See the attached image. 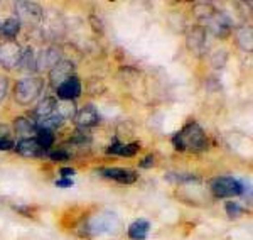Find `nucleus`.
I'll return each instance as SVG.
<instances>
[{"mask_svg":"<svg viewBox=\"0 0 253 240\" xmlns=\"http://www.w3.org/2000/svg\"><path fill=\"white\" fill-rule=\"evenodd\" d=\"M61 61V49L59 48H47V49L41 51V54L36 58V70L44 71V70H52Z\"/></svg>","mask_w":253,"mask_h":240,"instance_id":"obj_9","label":"nucleus"},{"mask_svg":"<svg viewBox=\"0 0 253 240\" xmlns=\"http://www.w3.org/2000/svg\"><path fill=\"white\" fill-rule=\"evenodd\" d=\"M44 90V80L38 76H29V78L19 80L14 87L15 100L20 105H31L39 98V95Z\"/></svg>","mask_w":253,"mask_h":240,"instance_id":"obj_3","label":"nucleus"},{"mask_svg":"<svg viewBox=\"0 0 253 240\" xmlns=\"http://www.w3.org/2000/svg\"><path fill=\"white\" fill-rule=\"evenodd\" d=\"M167 180L174 181V183H187V181H198V178H196L194 174H175V173H170V174H167Z\"/></svg>","mask_w":253,"mask_h":240,"instance_id":"obj_23","label":"nucleus"},{"mask_svg":"<svg viewBox=\"0 0 253 240\" xmlns=\"http://www.w3.org/2000/svg\"><path fill=\"white\" fill-rule=\"evenodd\" d=\"M224 208H226V211H228V215H230V217H238V215L243 213L242 206H240L238 203H235V201H228Z\"/></svg>","mask_w":253,"mask_h":240,"instance_id":"obj_25","label":"nucleus"},{"mask_svg":"<svg viewBox=\"0 0 253 240\" xmlns=\"http://www.w3.org/2000/svg\"><path fill=\"white\" fill-rule=\"evenodd\" d=\"M100 174L112 181H117L120 185H132L137 181V173L126 168H103L100 169Z\"/></svg>","mask_w":253,"mask_h":240,"instance_id":"obj_7","label":"nucleus"},{"mask_svg":"<svg viewBox=\"0 0 253 240\" xmlns=\"http://www.w3.org/2000/svg\"><path fill=\"white\" fill-rule=\"evenodd\" d=\"M34 139L42 149H47V147H51L52 142H54V134H52L51 130H46V129H38L36 130Z\"/></svg>","mask_w":253,"mask_h":240,"instance_id":"obj_22","label":"nucleus"},{"mask_svg":"<svg viewBox=\"0 0 253 240\" xmlns=\"http://www.w3.org/2000/svg\"><path fill=\"white\" fill-rule=\"evenodd\" d=\"M140 149L138 142H128V144H113L110 145L107 149L108 154H117V156H125V157H130V156H135Z\"/></svg>","mask_w":253,"mask_h":240,"instance_id":"obj_18","label":"nucleus"},{"mask_svg":"<svg viewBox=\"0 0 253 240\" xmlns=\"http://www.w3.org/2000/svg\"><path fill=\"white\" fill-rule=\"evenodd\" d=\"M61 174H63V178H69V176H73V174H75V169H73V168H63V169H61Z\"/></svg>","mask_w":253,"mask_h":240,"instance_id":"obj_32","label":"nucleus"},{"mask_svg":"<svg viewBox=\"0 0 253 240\" xmlns=\"http://www.w3.org/2000/svg\"><path fill=\"white\" fill-rule=\"evenodd\" d=\"M14 127H15V132H17L19 136H22V139H31L32 134H36V130H38L36 122L27 119V117H19V119L15 120Z\"/></svg>","mask_w":253,"mask_h":240,"instance_id":"obj_16","label":"nucleus"},{"mask_svg":"<svg viewBox=\"0 0 253 240\" xmlns=\"http://www.w3.org/2000/svg\"><path fill=\"white\" fill-rule=\"evenodd\" d=\"M10 139V129L9 125H0V141Z\"/></svg>","mask_w":253,"mask_h":240,"instance_id":"obj_28","label":"nucleus"},{"mask_svg":"<svg viewBox=\"0 0 253 240\" xmlns=\"http://www.w3.org/2000/svg\"><path fill=\"white\" fill-rule=\"evenodd\" d=\"M211 193L216 198H231L240 196L245 191V186L242 181L235 180L231 176H218L210 183Z\"/></svg>","mask_w":253,"mask_h":240,"instance_id":"obj_4","label":"nucleus"},{"mask_svg":"<svg viewBox=\"0 0 253 240\" xmlns=\"http://www.w3.org/2000/svg\"><path fill=\"white\" fill-rule=\"evenodd\" d=\"M20 56H22V49L19 48V44L12 43V41L0 46V64L9 70L19 66Z\"/></svg>","mask_w":253,"mask_h":240,"instance_id":"obj_6","label":"nucleus"},{"mask_svg":"<svg viewBox=\"0 0 253 240\" xmlns=\"http://www.w3.org/2000/svg\"><path fill=\"white\" fill-rule=\"evenodd\" d=\"M208 22H210L211 29H213V32L218 38H226V34L230 32V19L224 17V15L218 14V12H214L213 15H211L210 19H208Z\"/></svg>","mask_w":253,"mask_h":240,"instance_id":"obj_14","label":"nucleus"},{"mask_svg":"<svg viewBox=\"0 0 253 240\" xmlns=\"http://www.w3.org/2000/svg\"><path fill=\"white\" fill-rule=\"evenodd\" d=\"M12 147H14V142H12L10 139H2V141H0V149L9 150Z\"/></svg>","mask_w":253,"mask_h":240,"instance_id":"obj_30","label":"nucleus"},{"mask_svg":"<svg viewBox=\"0 0 253 240\" xmlns=\"http://www.w3.org/2000/svg\"><path fill=\"white\" fill-rule=\"evenodd\" d=\"M15 150H17L20 156L32 157V159H36V157H41V156L46 154V149L41 147L38 142H36L34 137H31V139H20L17 142V145H15Z\"/></svg>","mask_w":253,"mask_h":240,"instance_id":"obj_11","label":"nucleus"},{"mask_svg":"<svg viewBox=\"0 0 253 240\" xmlns=\"http://www.w3.org/2000/svg\"><path fill=\"white\" fill-rule=\"evenodd\" d=\"M150 230V223L147 220H135L128 227V239L130 240H145Z\"/></svg>","mask_w":253,"mask_h":240,"instance_id":"obj_17","label":"nucleus"},{"mask_svg":"<svg viewBox=\"0 0 253 240\" xmlns=\"http://www.w3.org/2000/svg\"><path fill=\"white\" fill-rule=\"evenodd\" d=\"M7 95V80L0 76V100H3Z\"/></svg>","mask_w":253,"mask_h":240,"instance_id":"obj_27","label":"nucleus"},{"mask_svg":"<svg viewBox=\"0 0 253 240\" xmlns=\"http://www.w3.org/2000/svg\"><path fill=\"white\" fill-rule=\"evenodd\" d=\"M19 68H22V70H26V71L36 70V56L31 48L22 51V56H20V61H19Z\"/></svg>","mask_w":253,"mask_h":240,"instance_id":"obj_21","label":"nucleus"},{"mask_svg":"<svg viewBox=\"0 0 253 240\" xmlns=\"http://www.w3.org/2000/svg\"><path fill=\"white\" fill-rule=\"evenodd\" d=\"M56 105H58V101L52 98V96H46L44 100H41L38 107L34 108V119L32 120L39 122L49 115H52V113L56 112Z\"/></svg>","mask_w":253,"mask_h":240,"instance_id":"obj_15","label":"nucleus"},{"mask_svg":"<svg viewBox=\"0 0 253 240\" xmlns=\"http://www.w3.org/2000/svg\"><path fill=\"white\" fill-rule=\"evenodd\" d=\"M154 164V156H145V159L140 162V168H149Z\"/></svg>","mask_w":253,"mask_h":240,"instance_id":"obj_31","label":"nucleus"},{"mask_svg":"<svg viewBox=\"0 0 253 240\" xmlns=\"http://www.w3.org/2000/svg\"><path fill=\"white\" fill-rule=\"evenodd\" d=\"M120 225L117 213L113 211H96L95 215L88 218L81 227V234L84 237H96V235H105V234H115Z\"/></svg>","mask_w":253,"mask_h":240,"instance_id":"obj_2","label":"nucleus"},{"mask_svg":"<svg viewBox=\"0 0 253 240\" xmlns=\"http://www.w3.org/2000/svg\"><path fill=\"white\" fill-rule=\"evenodd\" d=\"M73 73H75V64H73L71 61L61 59L59 63L51 70V76H49V78H51V85L58 88L59 85H63L66 80H69L71 76H75Z\"/></svg>","mask_w":253,"mask_h":240,"instance_id":"obj_8","label":"nucleus"},{"mask_svg":"<svg viewBox=\"0 0 253 240\" xmlns=\"http://www.w3.org/2000/svg\"><path fill=\"white\" fill-rule=\"evenodd\" d=\"M56 92H58V96L61 100L73 101V100L78 98V96L81 95V83H80V80L76 78V76H71V78L64 81L63 85H59Z\"/></svg>","mask_w":253,"mask_h":240,"instance_id":"obj_12","label":"nucleus"},{"mask_svg":"<svg viewBox=\"0 0 253 240\" xmlns=\"http://www.w3.org/2000/svg\"><path fill=\"white\" fill-rule=\"evenodd\" d=\"M206 46V29L203 26H196L187 34V48L194 54H201Z\"/></svg>","mask_w":253,"mask_h":240,"instance_id":"obj_10","label":"nucleus"},{"mask_svg":"<svg viewBox=\"0 0 253 240\" xmlns=\"http://www.w3.org/2000/svg\"><path fill=\"white\" fill-rule=\"evenodd\" d=\"M49 157H51V161H66L71 156L66 150H52V152H49Z\"/></svg>","mask_w":253,"mask_h":240,"instance_id":"obj_26","label":"nucleus"},{"mask_svg":"<svg viewBox=\"0 0 253 240\" xmlns=\"http://www.w3.org/2000/svg\"><path fill=\"white\" fill-rule=\"evenodd\" d=\"M100 122V113L96 112V108L93 105H86L84 108L76 113V124L81 129H89L95 127V125Z\"/></svg>","mask_w":253,"mask_h":240,"instance_id":"obj_13","label":"nucleus"},{"mask_svg":"<svg viewBox=\"0 0 253 240\" xmlns=\"http://www.w3.org/2000/svg\"><path fill=\"white\" fill-rule=\"evenodd\" d=\"M15 15L20 24H38L42 19V9L34 2H17L15 3Z\"/></svg>","mask_w":253,"mask_h":240,"instance_id":"obj_5","label":"nucleus"},{"mask_svg":"<svg viewBox=\"0 0 253 240\" xmlns=\"http://www.w3.org/2000/svg\"><path fill=\"white\" fill-rule=\"evenodd\" d=\"M243 41H247V43H245V44H247V49L252 51V29H250V27H248V29H247V27H243V29L238 32L240 46L243 44Z\"/></svg>","mask_w":253,"mask_h":240,"instance_id":"obj_24","label":"nucleus"},{"mask_svg":"<svg viewBox=\"0 0 253 240\" xmlns=\"http://www.w3.org/2000/svg\"><path fill=\"white\" fill-rule=\"evenodd\" d=\"M54 113H58V115L61 117V119H73V117H76V105L73 103V101H69V100H63V101H59L58 105H56V112Z\"/></svg>","mask_w":253,"mask_h":240,"instance_id":"obj_20","label":"nucleus"},{"mask_svg":"<svg viewBox=\"0 0 253 240\" xmlns=\"http://www.w3.org/2000/svg\"><path fill=\"white\" fill-rule=\"evenodd\" d=\"M20 31V22L17 17H10L0 24V36L5 39H14Z\"/></svg>","mask_w":253,"mask_h":240,"instance_id":"obj_19","label":"nucleus"},{"mask_svg":"<svg viewBox=\"0 0 253 240\" xmlns=\"http://www.w3.org/2000/svg\"><path fill=\"white\" fill-rule=\"evenodd\" d=\"M56 186H59V188H71V186H73V181L69 180V178H63V180H58V181H56Z\"/></svg>","mask_w":253,"mask_h":240,"instance_id":"obj_29","label":"nucleus"},{"mask_svg":"<svg viewBox=\"0 0 253 240\" xmlns=\"http://www.w3.org/2000/svg\"><path fill=\"white\" fill-rule=\"evenodd\" d=\"M172 144H174V147L179 150L199 152V150L206 149L208 137L198 122H189V124L182 127V130H179V132L175 134Z\"/></svg>","mask_w":253,"mask_h":240,"instance_id":"obj_1","label":"nucleus"}]
</instances>
